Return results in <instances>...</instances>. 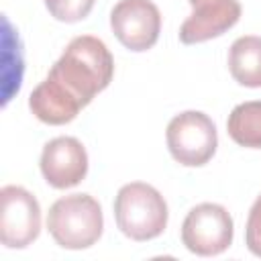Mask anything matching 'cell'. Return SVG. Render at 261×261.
<instances>
[{"label": "cell", "instance_id": "7a4b0ae2", "mask_svg": "<svg viewBox=\"0 0 261 261\" xmlns=\"http://www.w3.org/2000/svg\"><path fill=\"white\" fill-rule=\"evenodd\" d=\"M47 230L53 241L69 251L92 247L104 230V214L90 194H69L55 200L47 212Z\"/></svg>", "mask_w": 261, "mask_h": 261}, {"label": "cell", "instance_id": "4fadbf2b", "mask_svg": "<svg viewBox=\"0 0 261 261\" xmlns=\"http://www.w3.org/2000/svg\"><path fill=\"white\" fill-rule=\"evenodd\" d=\"M245 243L255 257H261V194L255 198L249 210L247 226H245Z\"/></svg>", "mask_w": 261, "mask_h": 261}, {"label": "cell", "instance_id": "ba28073f", "mask_svg": "<svg viewBox=\"0 0 261 261\" xmlns=\"http://www.w3.org/2000/svg\"><path fill=\"white\" fill-rule=\"evenodd\" d=\"M45 181L55 190H67L84 181L88 173L86 147L75 137H55L45 143L39 161Z\"/></svg>", "mask_w": 261, "mask_h": 261}, {"label": "cell", "instance_id": "7c38bea8", "mask_svg": "<svg viewBox=\"0 0 261 261\" xmlns=\"http://www.w3.org/2000/svg\"><path fill=\"white\" fill-rule=\"evenodd\" d=\"M43 2L55 20L71 24L84 20L92 12L96 0H43Z\"/></svg>", "mask_w": 261, "mask_h": 261}, {"label": "cell", "instance_id": "9c48e42d", "mask_svg": "<svg viewBox=\"0 0 261 261\" xmlns=\"http://www.w3.org/2000/svg\"><path fill=\"white\" fill-rule=\"evenodd\" d=\"M239 0H210L192 10V14L179 27V41L184 45H196L220 37L232 29L241 18Z\"/></svg>", "mask_w": 261, "mask_h": 261}, {"label": "cell", "instance_id": "8fae6325", "mask_svg": "<svg viewBox=\"0 0 261 261\" xmlns=\"http://www.w3.org/2000/svg\"><path fill=\"white\" fill-rule=\"evenodd\" d=\"M228 137L247 149H261V100L237 104L226 120Z\"/></svg>", "mask_w": 261, "mask_h": 261}, {"label": "cell", "instance_id": "8992f818", "mask_svg": "<svg viewBox=\"0 0 261 261\" xmlns=\"http://www.w3.org/2000/svg\"><path fill=\"white\" fill-rule=\"evenodd\" d=\"M41 232V206L20 186L0 190V241L6 249H24Z\"/></svg>", "mask_w": 261, "mask_h": 261}, {"label": "cell", "instance_id": "3957f363", "mask_svg": "<svg viewBox=\"0 0 261 261\" xmlns=\"http://www.w3.org/2000/svg\"><path fill=\"white\" fill-rule=\"evenodd\" d=\"M114 218L124 237L133 241H151L165 230L169 210L159 190L145 181H130L116 192Z\"/></svg>", "mask_w": 261, "mask_h": 261}, {"label": "cell", "instance_id": "52a82bcc", "mask_svg": "<svg viewBox=\"0 0 261 261\" xmlns=\"http://www.w3.org/2000/svg\"><path fill=\"white\" fill-rule=\"evenodd\" d=\"M110 29L122 47L141 53L159 39L161 12L151 0H120L110 10Z\"/></svg>", "mask_w": 261, "mask_h": 261}, {"label": "cell", "instance_id": "6da1fadb", "mask_svg": "<svg viewBox=\"0 0 261 261\" xmlns=\"http://www.w3.org/2000/svg\"><path fill=\"white\" fill-rule=\"evenodd\" d=\"M114 59L106 43L94 35L73 37L47 77L31 92L29 108L45 124L71 122L96 94L108 88Z\"/></svg>", "mask_w": 261, "mask_h": 261}, {"label": "cell", "instance_id": "5b68a950", "mask_svg": "<svg viewBox=\"0 0 261 261\" xmlns=\"http://www.w3.org/2000/svg\"><path fill=\"white\" fill-rule=\"evenodd\" d=\"M234 224L228 210L214 202L194 206L181 222V243L200 257H214L232 245Z\"/></svg>", "mask_w": 261, "mask_h": 261}, {"label": "cell", "instance_id": "5bb4252c", "mask_svg": "<svg viewBox=\"0 0 261 261\" xmlns=\"http://www.w3.org/2000/svg\"><path fill=\"white\" fill-rule=\"evenodd\" d=\"M190 4H192V8H196V6H200V4H204V2H210V0H188Z\"/></svg>", "mask_w": 261, "mask_h": 261}, {"label": "cell", "instance_id": "30bf717a", "mask_svg": "<svg viewBox=\"0 0 261 261\" xmlns=\"http://www.w3.org/2000/svg\"><path fill=\"white\" fill-rule=\"evenodd\" d=\"M228 71L245 88H261V37L243 35L228 49Z\"/></svg>", "mask_w": 261, "mask_h": 261}, {"label": "cell", "instance_id": "277c9868", "mask_svg": "<svg viewBox=\"0 0 261 261\" xmlns=\"http://www.w3.org/2000/svg\"><path fill=\"white\" fill-rule=\"evenodd\" d=\"M165 143L171 157L186 167L206 165L218 147V135L212 118L200 110L175 114L165 130Z\"/></svg>", "mask_w": 261, "mask_h": 261}]
</instances>
